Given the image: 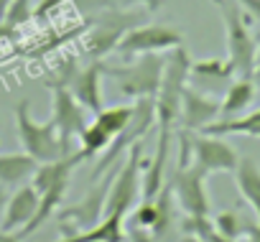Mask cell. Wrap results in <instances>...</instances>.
I'll return each mask as SVG.
<instances>
[{
  "label": "cell",
  "mask_w": 260,
  "mask_h": 242,
  "mask_svg": "<svg viewBox=\"0 0 260 242\" xmlns=\"http://www.w3.org/2000/svg\"><path fill=\"white\" fill-rule=\"evenodd\" d=\"M34 18V6H31V0H13L11 3V8L6 11V26H11V28H18V26H23L26 21H31Z\"/></svg>",
  "instance_id": "obj_25"
},
{
  "label": "cell",
  "mask_w": 260,
  "mask_h": 242,
  "mask_svg": "<svg viewBox=\"0 0 260 242\" xmlns=\"http://www.w3.org/2000/svg\"><path fill=\"white\" fill-rule=\"evenodd\" d=\"M245 242H260V222H250L245 224Z\"/></svg>",
  "instance_id": "obj_30"
},
{
  "label": "cell",
  "mask_w": 260,
  "mask_h": 242,
  "mask_svg": "<svg viewBox=\"0 0 260 242\" xmlns=\"http://www.w3.org/2000/svg\"><path fill=\"white\" fill-rule=\"evenodd\" d=\"M151 128H156V97L136 99L133 115H130L127 125L112 138V143H110L107 151L102 153V158H100V163H97V168H94V174H92V181H97L100 176H105V171H107L110 166H115L117 158H120L125 151H130L136 143H141Z\"/></svg>",
  "instance_id": "obj_5"
},
{
  "label": "cell",
  "mask_w": 260,
  "mask_h": 242,
  "mask_svg": "<svg viewBox=\"0 0 260 242\" xmlns=\"http://www.w3.org/2000/svg\"><path fill=\"white\" fill-rule=\"evenodd\" d=\"M176 46H184V33L179 28H174L171 23H148L127 31L115 51L125 59H133L143 54H164Z\"/></svg>",
  "instance_id": "obj_7"
},
{
  "label": "cell",
  "mask_w": 260,
  "mask_h": 242,
  "mask_svg": "<svg viewBox=\"0 0 260 242\" xmlns=\"http://www.w3.org/2000/svg\"><path fill=\"white\" fill-rule=\"evenodd\" d=\"M207 174L197 163H179L171 179V191L176 204L186 217H209V196L204 189Z\"/></svg>",
  "instance_id": "obj_8"
},
{
  "label": "cell",
  "mask_w": 260,
  "mask_h": 242,
  "mask_svg": "<svg viewBox=\"0 0 260 242\" xmlns=\"http://www.w3.org/2000/svg\"><path fill=\"white\" fill-rule=\"evenodd\" d=\"M189 77H194L199 84H219V82H230L237 74L230 59H202V61H191Z\"/></svg>",
  "instance_id": "obj_20"
},
{
  "label": "cell",
  "mask_w": 260,
  "mask_h": 242,
  "mask_svg": "<svg viewBox=\"0 0 260 242\" xmlns=\"http://www.w3.org/2000/svg\"><path fill=\"white\" fill-rule=\"evenodd\" d=\"M117 6L122 8H133V6H146L151 13H156L161 6H164V0H117Z\"/></svg>",
  "instance_id": "obj_28"
},
{
  "label": "cell",
  "mask_w": 260,
  "mask_h": 242,
  "mask_svg": "<svg viewBox=\"0 0 260 242\" xmlns=\"http://www.w3.org/2000/svg\"><path fill=\"white\" fill-rule=\"evenodd\" d=\"M217 8L222 13L224 31H227V59L232 61L237 77L252 79L255 56H257V39L250 33L247 18H245L237 0H222Z\"/></svg>",
  "instance_id": "obj_4"
},
{
  "label": "cell",
  "mask_w": 260,
  "mask_h": 242,
  "mask_svg": "<svg viewBox=\"0 0 260 242\" xmlns=\"http://www.w3.org/2000/svg\"><path fill=\"white\" fill-rule=\"evenodd\" d=\"M11 3H13V0H0V21L6 18V11L11 8Z\"/></svg>",
  "instance_id": "obj_36"
},
{
  "label": "cell",
  "mask_w": 260,
  "mask_h": 242,
  "mask_svg": "<svg viewBox=\"0 0 260 242\" xmlns=\"http://www.w3.org/2000/svg\"><path fill=\"white\" fill-rule=\"evenodd\" d=\"M181 229H184V234H194L202 242H235V239H227L224 234H219V229L214 227V222L209 217H184Z\"/></svg>",
  "instance_id": "obj_23"
},
{
  "label": "cell",
  "mask_w": 260,
  "mask_h": 242,
  "mask_svg": "<svg viewBox=\"0 0 260 242\" xmlns=\"http://www.w3.org/2000/svg\"><path fill=\"white\" fill-rule=\"evenodd\" d=\"M130 239H133V242H158V239H156L148 229H141V227L130 232Z\"/></svg>",
  "instance_id": "obj_31"
},
{
  "label": "cell",
  "mask_w": 260,
  "mask_h": 242,
  "mask_svg": "<svg viewBox=\"0 0 260 242\" xmlns=\"http://www.w3.org/2000/svg\"><path fill=\"white\" fill-rule=\"evenodd\" d=\"M156 219H158V204H156V199L136 204V212H133V224H136V227L151 229V227L156 224Z\"/></svg>",
  "instance_id": "obj_26"
},
{
  "label": "cell",
  "mask_w": 260,
  "mask_h": 242,
  "mask_svg": "<svg viewBox=\"0 0 260 242\" xmlns=\"http://www.w3.org/2000/svg\"><path fill=\"white\" fill-rule=\"evenodd\" d=\"M189 143H191L194 163L207 176L209 174H235V168L240 163V156L227 141H222V135H209V133L191 135L189 133Z\"/></svg>",
  "instance_id": "obj_9"
},
{
  "label": "cell",
  "mask_w": 260,
  "mask_h": 242,
  "mask_svg": "<svg viewBox=\"0 0 260 242\" xmlns=\"http://www.w3.org/2000/svg\"><path fill=\"white\" fill-rule=\"evenodd\" d=\"M252 82L260 84V41H257V56H255V69H252Z\"/></svg>",
  "instance_id": "obj_34"
},
{
  "label": "cell",
  "mask_w": 260,
  "mask_h": 242,
  "mask_svg": "<svg viewBox=\"0 0 260 242\" xmlns=\"http://www.w3.org/2000/svg\"><path fill=\"white\" fill-rule=\"evenodd\" d=\"M39 168V161L28 153H6L0 156V184L6 186H21L26 179H31Z\"/></svg>",
  "instance_id": "obj_18"
},
{
  "label": "cell",
  "mask_w": 260,
  "mask_h": 242,
  "mask_svg": "<svg viewBox=\"0 0 260 242\" xmlns=\"http://www.w3.org/2000/svg\"><path fill=\"white\" fill-rule=\"evenodd\" d=\"M212 222H214V227L219 229V234H224L227 239H235V242H237V237L245 232V222H242V217H240L235 209L219 212Z\"/></svg>",
  "instance_id": "obj_24"
},
{
  "label": "cell",
  "mask_w": 260,
  "mask_h": 242,
  "mask_svg": "<svg viewBox=\"0 0 260 242\" xmlns=\"http://www.w3.org/2000/svg\"><path fill=\"white\" fill-rule=\"evenodd\" d=\"M130 115H133V105H115V107H105L102 112H97L94 115V123L115 138L127 125Z\"/></svg>",
  "instance_id": "obj_22"
},
{
  "label": "cell",
  "mask_w": 260,
  "mask_h": 242,
  "mask_svg": "<svg viewBox=\"0 0 260 242\" xmlns=\"http://www.w3.org/2000/svg\"><path fill=\"white\" fill-rule=\"evenodd\" d=\"M164 69H166V56L164 54H143L136 56L130 64H105L102 72L105 77L115 79L120 92L125 97L143 99V97H156L164 82Z\"/></svg>",
  "instance_id": "obj_3"
},
{
  "label": "cell",
  "mask_w": 260,
  "mask_h": 242,
  "mask_svg": "<svg viewBox=\"0 0 260 242\" xmlns=\"http://www.w3.org/2000/svg\"><path fill=\"white\" fill-rule=\"evenodd\" d=\"M181 242H202V239H197L194 234H184V237H181Z\"/></svg>",
  "instance_id": "obj_37"
},
{
  "label": "cell",
  "mask_w": 260,
  "mask_h": 242,
  "mask_svg": "<svg viewBox=\"0 0 260 242\" xmlns=\"http://www.w3.org/2000/svg\"><path fill=\"white\" fill-rule=\"evenodd\" d=\"M202 133L209 135H247V138H260V107L245 117H219L212 125H207Z\"/></svg>",
  "instance_id": "obj_16"
},
{
  "label": "cell",
  "mask_w": 260,
  "mask_h": 242,
  "mask_svg": "<svg viewBox=\"0 0 260 242\" xmlns=\"http://www.w3.org/2000/svg\"><path fill=\"white\" fill-rule=\"evenodd\" d=\"M125 217H102L89 229H77L72 234H64L59 242H125Z\"/></svg>",
  "instance_id": "obj_15"
},
{
  "label": "cell",
  "mask_w": 260,
  "mask_h": 242,
  "mask_svg": "<svg viewBox=\"0 0 260 242\" xmlns=\"http://www.w3.org/2000/svg\"><path fill=\"white\" fill-rule=\"evenodd\" d=\"M69 3L77 8V13L82 18H92V16L107 11V8H115L117 0H69Z\"/></svg>",
  "instance_id": "obj_27"
},
{
  "label": "cell",
  "mask_w": 260,
  "mask_h": 242,
  "mask_svg": "<svg viewBox=\"0 0 260 242\" xmlns=\"http://www.w3.org/2000/svg\"><path fill=\"white\" fill-rule=\"evenodd\" d=\"M49 87H51V120H54L61 141L72 148V138H79L82 130L89 125L84 107L77 102V97L72 94V89L67 84L49 82Z\"/></svg>",
  "instance_id": "obj_11"
},
{
  "label": "cell",
  "mask_w": 260,
  "mask_h": 242,
  "mask_svg": "<svg viewBox=\"0 0 260 242\" xmlns=\"http://www.w3.org/2000/svg\"><path fill=\"white\" fill-rule=\"evenodd\" d=\"M11 194H8V186L0 184V219H3V212H6V204H8Z\"/></svg>",
  "instance_id": "obj_32"
},
{
  "label": "cell",
  "mask_w": 260,
  "mask_h": 242,
  "mask_svg": "<svg viewBox=\"0 0 260 242\" xmlns=\"http://www.w3.org/2000/svg\"><path fill=\"white\" fill-rule=\"evenodd\" d=\"M16 130H18V141L23 146V153H28L39 163H49V161H56V158H64L72 153V148L61 141L51 117L46 123H39V120L31 117L28 99H21L16 105Z\"/></svg>",
  "instance_id": "obj_2"
},
{
  "label": "cell",
  "mask_w": 260,
  "mask_h": 242,
  "mask_svg": "<svg viewBox=\"0 0 260 242\" xmlns=\"http://www.w3.org/2000/svg\"><path fill=\"white\" fill-rule=\"evenodd\" d=\"M0 242H21V237H18V232H6L0 227Z\"/></svg>",
  "instance_id": "obj_33"
},
{
  "label": "cell",
  "mask_w": 260,
  "mask_h": 242,
  "mask_svg": "<svg viewBox=\"0 0 260 242\" xmlns=\"http://www.w3.org/2000/svg\"><path fill=\"white\" fill-rule=\"evenodd\" d=\"M237 3H240V8H242L252 21L260 23V0H237Z\"/></svg>",
  "instance_id": "obj_29"
},
{
  "label": "cell",
  "mask_w": 260,
  "mask_h": 242,
  "mask_svg": "<svg viewBox=\"0 0 260 242\" xmlns=\"http://www.w3.org/2000/svg\"><path fill=\"white\" fill-rule=\"evenodd\" d=\"M141 166H143V141L130 148L125 161L120 163V171L110 186L102 217H115V214L127 217V212L138 204V199H141Z\"/></svg>",
  "instance_id": "obj_6"
},
{
  "label": "cell",
  "mask_w": 260,
  "mask_h": 242,
  "mask_svg": "<svg viewBox=\"0 0 260 242\" xmlns=\"http://www.w3.org/2000/svg\"><path fill=\"white\" fill-rule=\"evenodd\" d=\"M235 184L260 222V168H257V163L250 158H240V163L235 168Z\"/></svg>",
  "instance_id": "obj_17"
},
{
  "label": "cell",
  "mask_w": 260,
  "mask_h": 242,
  "mask_svg": "<svg viewBox=\"0 0 260 242\" xmlns=\"http://www.w3.org/2000/svg\"><path fill=\"white\" fill-rule=\"evenodd\" d=\"M117 171H120V161L112 166L110 174L100 176V184L92 186L82 201L67 206V209L59 214V222H61V224H69V227H77V229H89V227H94V224L102 219L105 201H107V194H110V186H112Z\"/></svg>",
  "instance_id": "obj_10"
},
{
  "label": "cell",
  "mask_w": 260,
  "mask_h": 242,
  "mask_svg": "<svg viewBox=\"0 0 260 242\" xmlns=\"http://www.w3.org/2000/svg\"><path fill=\"white\" fill-rule=\"evenodd\" d=\"M141 21V11L136 8H107L92 18H87V36H84V56L92 61H100L110 51L117 49L122 36L133 31Z\"/></svg>",
  "instance_id": "obj_1"
},
{
  "label": "cell",
  "mask_w": 260,
  "mask_h": 242,
  "mask_svg": "<svg viewBox=\"0 0 260 242\" xmlns=\"http://www.w3.org/2000/svg\"><path fill=\"white\" fill-rule=\"evenodd\" d=\"M255 99V82L237 77L235 82H230L224 99H222V117H237L240 112H245V107H250V102Z\"/></svg>",
  "instance_id": "obj_19"
},
{
  "label": "cell",
  "mask_w": 260,
  "mask_h": 242,
  "mask_svg": "<svg viewBox=\"0 0 260 242\" xmlns=\"http://www.w3.org/2000/svg\"><path fill=\"white\" fill-rule=\"evenodd\" d=\"M36 209H39V191L31 184H21L6 204L0 227H3L6 232H16V229L21 232L36 217Z\"/></svg>",
  "instance_id": "obj_14"
},
{
  "label": "cell",
  "mask_w": 260,
  "mask_h": 242,
  "mask_svg": "<svg viewBox=\"0 0 260 242\" xmlns=\"http://www.w3.org/2000/svg\"><path fill=\"white\" fill-rule=\"evenodd\" d=\"M222 117V102L204 94V92H197L191 87L184 89L181 94V128L194 133V130H204L207 125H212L214 120Z\"/></svg>",
  "instance_id": "obj_12"
},
{
  "label": "cell",
  "mask_w": 260,
  "mask_h": 242,
  "mask_svg": "<svg viewBox=\"0 0 260 242\" xmlns=\"http://www.w3.org/2000/svg\"><path fill=\"white\" fill-rule=\"evenodd\" d=\"M13 31H16V28L6 26V21H0V39H8V36H13Z\"/></svg>",
  "instance_id": "obj_35"
},
{
  "label": "cell",
  "mask_w": 260,
  "mask_h": 242,
  "mask_svg": "<svg viewBox=\"0 0 260 242\" xmlns=\"http://www.w3.org/2000/svg\"><path fill=\"white\" fill-rule=\"evenodd\" d=\"M102 66H105L102 61H92V64H87L82 69H74V74L67 82V87L72 89L77 102L92 115L105 110V99H102V77H105V72H102Z\"/></svg>",
  "instance_id": "obj_13"
},
{
  "label": "cell",
  "mask_w": 260,
  "mask_h": 242,
  "mask_svg": "<svg viewBox=\"0 0 260 242\" xmlns=\"http://www.w3.org/2000/svg\"><path fill=\"white\" fill-rule=\"evenodd\" d=\"M110 143H112V135H110L107 130H102L97 123L87 125V128L82 130V135H79V151H82L84 161H87V158H94L97 153H105Z\"/></svg>",
  "instance_id": "obj_21"
},
{
  "label": "cell",
  "mask_w": 260,
  "mask_h": 242,
  "mask_svg": "<svg viewBox=\"0 0 260 242\" xmlns=\"http://www.w3.org/2000/svg\"><path fill=\"white\" fill-rule=\"evenodd\" d=\"M212 3H214V6H219V3H222V0H212Z\"/></svg>",
  "instance_id": "obj_38"
}]
</instances>
